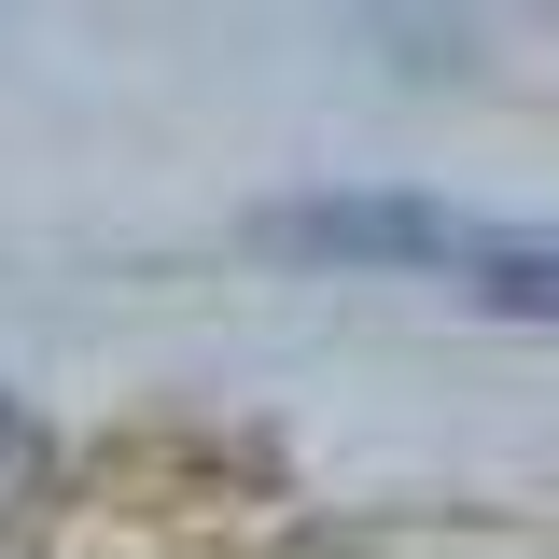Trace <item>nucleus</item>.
<instances>
[{"mask_svg":"<svg viewBox=\"0 0 559 559\" xmlns=\"http://www.w3.org/2000/svg\"><path fill=\"white\" fill-rule=\"evenodd\" d=\"M252 238L294 266H433V280H462L489 252L476 210H433V197H280L252 210Z\"/></svg>","mask_w":559,"mask_h":559,"instance_id":"f257e3e1","label":"nucleus"},{"mask_svg":"<svg viewBox=\"0 0 559 559\" xmlns=\"http://www.w3.org/2000/svg\"><path fill=\"white\" fill-rule=\"evenodd\" d=\"M43 462H57V448H43V419L0 392V503H28V489H43Z\"/></svg>","mask_w":559,"mask_h":559,"instance_id":"f03ea898","label":"nucleus"}]
</instances>
